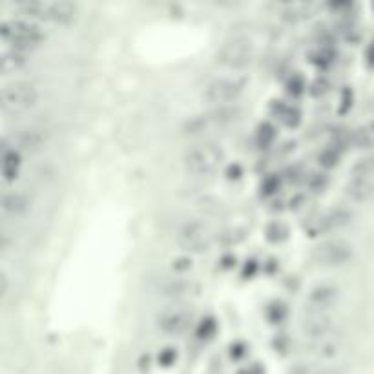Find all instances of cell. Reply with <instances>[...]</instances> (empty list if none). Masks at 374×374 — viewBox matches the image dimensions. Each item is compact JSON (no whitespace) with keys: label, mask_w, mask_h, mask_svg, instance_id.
Masks as SVG:
<instances>
[{"label":"cell","mask_w":374,"mask_h":374,"mask_svg":"<svg viewBox=\"0 0 374 374\" xmlns=\"http://www.w3.org/2000/svg\"><path fill=\"white\" fill-rule=\"evenodd\" d=\"M351 141L358 150H374V119L354 128L351 133Z\"/></svg>","instance_id":"d6986e66"},{"label":"cell","mask_w":374,"mask_h":374,"mask_svg":"<svg viewBox=\"0 0 374 374\" xmlns=\"http://www.w3.org/2000/svg\"><path fill=\"white\" fill-rule=\"evenodd\" d=\"M243 92H245V80L232 75V77H217L208 83L203 95L210 104L230 106L241 97Z\"/></svg>","instance_id":"ba28073f"},{"label":"cell","mask_w":374,"mask_h":374,"mask_svg":"<svg viewBox=\"0 0 374 374\" xmlns=\"http://www.w3.org/2000/svg\"><path fill=\"white\" fill-rule=\"evenodd\" d=\"M330 329H332V320L327 313H310L301 322V332L308 338L318 339V342L325 339Z\"/></svg>","instance_id":"7c38bea8"},{"label":"cell","mask_w":374,"mask_h":374,"mask_svg":"<svg viewBox=\"0 0 374 374\" xmlns=\"http://www.w3.org/2000/svg\"><path fill=\"white\" fill-rule=\"evenodd\" d=\"M18 9L26 17L39 18V20H46V23L61 24V26H68V24L75 23L77 17H79V6L73 4V2H66V0H57V2L28 0V2L18 4Z\"/></svg>","instance_id":"7a4b0ae2"},{"label":"cell","mask_w":374,"mask_h":374,"mask_svg":"<svg viewBox=\"0 0 374 374\" xmlns=\"http://www.w3.org/2000/svg\"><path fill=\"white\" fill-rule=\"evenodd\" d=\"M0 39L4 46L28 53L44 42V31L24 18H8L0 24Z\"/></svg>","instance_id":"6da1fadb"},{"label":"cell","mask_w":374,"mask_h":374,"mask_svg":"<svg viewBox=\"0 0 374 374\" xmlns=\"http://www.w3.org/2000/svg\"><path fill=\"white\" fill-rule=\"evenodd\" d=\"M351 177H361V179L374 181V154L358 159L351 168Z\"/></svg>","instance_id":"7402d4cb"},{"label":"cell","mask_w":374,"mask_h":374,"mask_svg":"<svg viewBox=\"0 0 374 374\" xmlns=\"http://www.w3.org/2000/svg\"><path fill=\"white\" fill-rule=\"evenodd\" d=\"M310 11H313V6L305 4V2H294V4H286L282 9V17L285 20H291V23H298V20H303V18L310 17Z\"/></svg>","instance_id":"44dd1931"},{"label":"cell","mask_w":374,"mask_h":374,"mask_svg":"<svg viewBox=\"0 0 374 374\" xmlns=\"http://www.w3.org/2000/svg\"><path fill=\"white\" fill-rule=\"evenodd\" d=\"M373 106H374V101H373Z\"/></svg>","instance_id":"484cf974"},{"label":"cell","mask_w":374,"mask_h":374,"mask_svg":"<svg viewBox=\"0 0 374 374\" xmlns=\"http://www.w3.org/2000/svg\"><path fill=\"white\" fill-rule=\"evenodd\" d=\"M26 64L28 53L20 52V49L4 46L2 52H0V70H2V73L9 75L15 73V71H20L23 68H26Z\"/></svg>","instance_id":"2e32d148"},{"label":"cell","mask_w":374,"mask_h":374,"mask_svg":"<svg viewBox=\"0 0 374 374\" xmlns=\"http://www.w3.org/2000/svg\"><path fill=\"white\" fill-rule=\"evenodd\" d=\"M190 323H192V313H188L186 308H172L157 318L159 329L170 336H179L186 332L190 329Z\"/></svg>","instance_id":"8fae6325"},{"label":"cell","mask_w":374,"mask_h":374,"mask_svg":"<svg viewBox=\"0 0 374 374\" xmlns=\"http://www.w3.org/2000/svg\"><path fill=\"white\" fill-rule=\"evenodd\" d=\"M310 255H313L314 263L320 267H329V269L344 267V265L351 263L354 258V245L342 238L327 239V241L316 245Z\"/></svg>","instance_id":"8992f818"},{"label":"cell","mask_w":374,"mask_h":374,"mask_svg":"<svg viewBox=\"0 0 374 374\" xmlns=\"http://www.w3.org/2000/svg\"><path fill=\"white\" fill-rule=\"evenodd\" d=\"M367 61H369L370 66H374V42H373V46L369 48V52H367Z\"/></svg>","instance_id":"d4e9b609"},{"label":"cell","mask_w":374,"mask_h":374,"mask_svg":"<svg viewBox=\"0 0 374 374\" xmlns=\"http://www.w3.org/2000/svg\"><path fill=\"white\" fill-rule=\"evenodd\" d=\"M44 145V135L40 133V130H26L17 137V141L13 146L17 150H37Z\"/></svg>","instance_id":"ffe728a7"},{"label":"cell","mask_w":374,"mask_h":374,"mask_svg":"<svg viewBox=\"0 0 374 374\" xmlns=\"http://www.w3.org/2000/svg\"><path fill=\"white\" fill-rule=\"evenodd\" d=\"M39 101V92L35 84L28 80H13V83L4 84L0 92V104L6 114H23L37 104Z\"/></svg>","instance_id":"5b68a950"},{"label":"cell","mask_w":374,"mask_h":374,"mask_svg":"<svg viewBox=\"0 0 374 374\" xmlns=\"http://www.w3.org/2000/svg\"><path fill=\"white\" fill-rule=\"evenodd\" d=\"M339 299V289L330 283H322L310 289L307 296V305L310 313H327L330 307H334Z\"/></svg>","instance_id":"30bf717a"},{"label":"cell","mask_w":374,"mask_h":374,"mask_svg":"<svg viewBox=\"0 0 374 374\" xmlns=\"http://www.w3.org/2000/svg\"><path fill=\"white\" fill-rule=\"evenodd\" d=\"M31 208V201L26 194L23 192H6L2 195V210L8 216L20 217L24 214H28V210Z\"/></svg>","instance_id":"e0dca14e"},{"label":"cell","mask_w":374,"mask_h":374,"mask_svg":"<svg viewBox=\"0 0 374 374\" xmlns=\"http://www.w3.org/2000/svg\"><path fill=\"white\" fill-rule=\"evenodd\" d=\"M239 119V108L238 106H216L214 110L205 111V114L194 115L190 117L188 121L183 126V132L186 135H205L208 132H214V130H223L229 124L236 123Z\"/></svg>","instance_id":"3957f363"},{"label":"cell","mask_w":374,"mask_h":374,"mask_svg":"<svg viewBox=\"0 0 374 374\" xmlns=\"http://www.w3.org/2000/svg\"><path fill=\"white\" fill-rule=\"evenodd\" d=\"M351 221L352 212L347 207H336L318 219V229L322 230V232H334V230L347 227Z\"/></svg>","instance_id":"4fadbf2b"},{"label":"cell","mask_w":374,"mask_h":374,"mask_svg":"<svg viewBox=\"0 0 374 374\" xmlns=\"http://www.w3.org/2000/svg\"><path fill=\"white\" fill-rule=\"evenodd\" d=\"M20 167H23L20 152L13 145L4 143V148H2V172H4L6 183H11V181L17 179Z\"/></svg>","instance_id":"9a60e30c"},{"label":"cell","mask_w":374,"mask_h":374,"mask_svg":"<svg viewBox=\"0 0 374 374\" xmlns=\"http://www.w3.org/2000/svg\"><path fill=\"white\" fill-rule=\"evenodd\" d=\"M194 285L185 277H168L163 283H159V294L167 296V298H183L192 292Z\"/></svg>","instance_id":"ac0fdd59"},{"label":"cell","mask_w":374,"mask_h":374,"mask_svg":"<svg viewBox=\"0 0 374 374\" xmlns=\"http://www.w3.org/2000/svg\"><path fill=\"white\" fill-rule=\"evenodd\" d=\"M0 294H2V298L8 294V276H6V272L0 274Z\"/></svg>","instance_id":"cb8c5ba5"},{"label":"cell","mask_w":374,"mask_h":374,"mask_svg":"<svg viewBox=\"0 0 374 374\" xmlns=\"http://www.w3.org/2000/svg\"><path fill=\"white\" fill-rule=\"evenodd\" d=\"M320 164H322V167H334V164H338V159H339V155H338V152H336L334 148H325L322 152V154H320Z\"/></svg>","instance_id":"603a6c76"},{"label":"cell","mask_w":374,"mask_h":374,"mask_svg":"<svg viewBox=\"0 0 374 374\" xmlns=\"http://www.w3.org/2000/svg\"><path fill=\"white\" fill-rule=\"evenodd\" d=\"M177 241L185 251L199 254V252L210 248L212 241H214V234H212L210 227L203 221H186L177 232Z\"/></svg>","instance_id":"9c48e42d"},{"label":"cell","mask_w":374,"mask_h":374,"mask_svg":"<svg viewBox=\"0 0 374 374\" xmlns=\"http://www.w3.org/2000/svg\"><path fill=\"white\" fill-rule=\"evenodd\" d=\"M254 61V46L251 40L236 37L223 42L217 49V62L229 70H243Z\"/></svg>","instance_id":"52a82bcc"},{"label":"cell","mask_w":374,"mask_h":374,"mask_svg":"<svg viewBox=\"0 0 374 374\" xmlns=\"http://www.w3.org/2000/svg\"><path fill=\"white\" fill-rule=\"evenodd\" d=\"M223 161V150L214 143H201V145L192 146L186 150L185 157H183L185 170L192 176H210L219 170Z\"/></svg>","instance_id":"277c9868"},{"label":"cell","mask_w":374,"mask_h":374,"mask_svg":"<svg viewBox=\"0 0 374 374\" xmlns=\"http://www.w3.org/2000/svg\"><path fill=\"white\" fill-rule=\"evenodd\" d=\"M345 195L352 203H369L374 198V181L349 177L347 185H345Z\"/></svg>","instance_id":"5bb4252c"}]
</instances>
